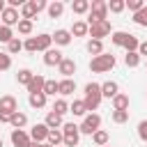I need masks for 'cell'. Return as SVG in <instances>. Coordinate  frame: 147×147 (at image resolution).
<instances>
[{
  "mask_svg": "<svg viewBox=\"0 0 147 147\" xmlns=\"http://www.w3.org/2000/svg\"><path fill=\"white\" fill-rule=\"evenodd\" d=\"M138 138L147 142V119H142V122L138 124Z\"/></svg>",
  "mask_w": 147,
  "mask_h": 147,
  "instance_id": "cell-44",
  "label": "cell"
},
{
  "mask_svg": "<svg viewBox=\"0 0 147 147\" xmlns=\"http://www.w3.org/2000/svg\"><path fill=\"white\" fill-rule=\"evenodd\" d=\"M78 129H80V133L94 136V133L101 129V115H96V113H87V115L83 117V124H80Z\"/></svg>",
  "mask_w": 147,
  "mask_h": 147,
  "instance_id": "cell-6",
  "label": "cell"
},
{
  "mask_svg": "<svg viewBox=\"0 0 147 147\" xmlns=\"http://www.w3.org/2000/svg\"><path fill=\"white\" fill-rule=\"evenodd\" d=\"M69 113H74L76 117H85V115H87V108H85V101H83V99H74V103L69 106Z\"/></svg>",
  "mask_w": 147,
  "mask_h": 147,
  "instance_id": "cell-21",
  "label": "cell"
},
{
  "mask_svg": "<svg viewBox=\"0 0 147 147\" xmlns=\"http://www.w3.org/2000/svg\"><path fill=\"white\" fill-rule=\"evenodd\" d=\"M30 142H32V138L23 129H14L11 131V145L14 147H30Z\"/></svg>",
  "mask_w": 147,
  "mask_h": 147,
  "instance_id": "cell-9",
  "label": "cell"
},
{
  "mask_svg": "<svg viewBox=\"0 0 147 147\" xmlns=\"http://www.w3.org/2000/svg\"><path fill=\"white\" fill-rule=\"evenodd\" d=\"M0 21H2V25L11 28V25H18V21H21V14H18V9H14V7H7V9L0 14Z\"/></svg>",
  "mask_w": 147,
  "mask_h": 147,
  "instance_id": "cell-8",
  "label": "cell"
},
{
  "mask_svg": "<svg viewBox=\"0 0 147 147\" xmlns=\"http://www.w3.org/2000/svg\"><path fill=\"white\" fill-rule=\"evenodd\" d=\"M25 124H28V115L25 113H14L11 119H9V126H14V129H23Z\"/></svg>",
  "mask_w": 147,
  "mask_h": 147,
  "instance_id": "cell-28",
  "label": "cell"
},
{
  "mask_svg": "<svg viewBox=\"0 0 147 147\" xmlns=\"http://www.w3.org/2000/svg\"><path fill=\"white\" fill-rule=\"evenodd\" d=\"M57 71L64 76V78H71L74 74H76V62L71 60V57H64L62 62H60V67H57Z\"/></svg>",
  "mask_w": 147,
  "mask_h": 147,
  "instance_id": "cell-14",
  "label": "cell"
},
{
  "mask_svg": "<svg viewBox=\"0 0 147 147\" xmlns=\"http://www.w3.org/2000/svg\"><path fill=\"white\" fill-rule=\"evenodd\" d=\"M62 147H64V145H62Z\"/></svg>",
  "mask_w": 147,
  "mask_h": 147,
  "instance_id": "cell-53",
  "label": "cell"
},
{
  "mask_svg": "<svg viewBox=\"0 0 147 147\" xmlns=\"http://www.w3.org/2000/svg\"><path fill=\"white\" fill-rule=\"evenodd\" d=\"M11 67V57H9V53H0V71H7Z\"/></svg>",
  "mask_w": 147,
  "mask_h": 147,
  "instance_id": "cell-43",
  "label": "cell"
},
{
  "mask_svg": "<svg viewBox=\"0 0 147 147\" xmlns=\"http://www.w3.org/2000/svg\"><path fill=\"white\" fill-rule=\"evenodd\" d=\"M53 113H57L60 117H64V113H69V103H67L64 99H57V101L53 103Z\"/></svg>",
  "mask_w": 147,
  "mask_h": 147,
  "instance_id": "cell-35",
  "label": "cell"
},
{
  "mask_svg": "<svg viewBox=\"0 0 147 147\" xmlns=\"http://www.w3.org/2000/svg\"><path fill=\"white\" fill-rule=\"evenodd\" d=\"M124 9H126V0H110L108 2V11H113V14H119Z\"/></svg>",
  "mask_w": 147,
  "mask_h": 147,
  "instance_id": "cell-33",
  "label": "cell"
},
{
  "mask_svg": "<svg viewBox=\"0 0 147 147\" xmlns=\"http://www.w3.org/2000/svg\"><path fill=\"white\" fill-rule=\"evenodd\" d=\"M0 147H2V138H0Z\"/></svg>",
  "mask_w": 147,
  "mask_h": 147,
  "instance_id": "cell-51",
  "label": "cell"
},
{
  "mask_svg": "<svg viewBox=\"0 0 147 147\" xmlns=\"http://www.w3.org/2000/svg\"><path fill=\"white\" fill-rule=\"evenodd\" d=\"M53 41H55V46H69V44H71V30H64V28L55 30Z\"/></svg>",
  "mask_w": 147,
  "mask_h": 147,
  "instance_id": "cell-13",
  "label": "cell"
},
{
  "mask_svg": "<svg viewBox=\"0 0 147 147\" xmlns=\"http://www.w3.org/2000/svg\"><path fill=\"white\" fill-rule=\"evenodd\" d=\"M92 140H94V145H99V147H106V145H108V133H106L103 129H99V131L92 136Z\"/></svg>",
  "mask_w": 147,
  "mask_h": 147,
  "instance_id": "cell-36",
  "label": "cell"
},
{
  "mask_svg": "<svg viewBox=\"0 0 147 147\" xmlns=\"http://www.w3.org/2000/svg\"><path fill=\"white\" fill-rule=\"evenodd\" d=\"M62 60H64V57H62V53H60L57 48H51V51L44 53V64H46V67H60Z\"/></svg>",
  "mask_w": 147,
  "mask_h": 147,
  "instance_id": "cell-12",
  "label": "cell"
},
{
  "mask_svg": "<svg viewBox=\"0 0 147 147\" xmlns=\"http://www.w3.org/2000/svg\"><path fill=\"white\" fill-rule=\"evenodd\" d=\"M113 122H115V124L129 122V110H113Z\"/></svg>",
  "mask_w": 147,
  "mask_h": 147,
  "instance_id": "cell-40",
  "label": "cell"
},
{
  "mask_svg": "<svg viewBox=\"0 0 147 147\" xmlns=\"http://www.w3.org/2000/svg\"><path fill=\"white\" fill-rule=\"evenodd\" d=\"M11 39H14V30L7 28V25H0V41L2 44H9Z\"/></svg>",
  "mask_w": 147,
  "mask_h": 147,
  "instance_id": "cell-39",
  "label": "cell"
},
{
  "mask_svg": "<svg viewBox=\"0 0 147 147\" xmlns=\"http://www.w3.org/2000/svg\"><path fill=\"white\" fill-rule=\"evenodd\" d=\"M133 23H136V25H140V28H147V7L133 14Z\"/></svg>",
  "mask_w": 147,
  "mask_h": 147,
  "instance_id": "cell-37",
  "label": "cell"
},
{
  "mask_svg": "<svg viewBox=\"0 0 147 147\" xmlns=\"http://www.w3.org/2000/svg\"><path fill=\"white\" fill-rule=\"evenodd\" d=\"M46 99L48 96L44 92H39V94H30L28 96V103H30V108H44L46 106Z\"/></svg>",
  "mask_w": 147,
  "mask_h": 147,
  "instance_id": "cell-24",
  "label": "cell"
},
{
  "mask_svg": "<svg viewBox=\"0 0 147 147\" xmlns=\"http://www.w3.org/2000/svg\"><path fill=\"white\" fill-rule=\"evenodd\" d=\"M44 94H46V96H55V94H60V80H48V78H46Z\"/></svg>",
  "mask_w": 147,
  "mask_h": 147,
  "instance_id": "cell-30",
  "label": "cell"
},
{
  "mask_svg": "<svg viewBox=\"0 0 147 147\" xmlns=\"http://www.w3.org/2000/svg\"><path fill=\"white\" fill-rule=\"evenodd\" d=\"M124 64H126V67H131V69H133V67H138V64H140V55H138V51L126 53V55H124Z\"/></svg>",
  "mask_w": 147,
  "mask_h": 147,
  "instance_id": "cell-34",
  "label": "cell"
},
{
  "mask_svg": "<svg viewBox=\"0 0 147 147\" xmlns=\"http://www.w3.org/2000/svg\"><path fill=\"white\" fill-rule=\"evenodd\" d=\"M9 119H11V115H7V113H0V124H9Z\"/></svg>",
  "mask_w": 147,
  "mask_h": 147,
  "instance_id": "cell-47",
  "label": "cell"
},
{
  "mask_svg": "<svg viewBox=\"0 0 147 147\" xmlns=\"http://www.w3.org/2000/svg\"><path fill=\"white\" fill-rule=\"evenodd\" d=\"M106 16H108V2L106 0H92L90 14H87V25H94L99 21H106Z\"/></svg>",
  "mask_w": 147,
  "mask_h": 147,
  "instance_id": "cell-4",
  "label": "cell"
},
{
  "mask_svg": "<svg viewBox=\"0 0 147 147\" xmlns=\"http://www.w3.org/2000/svg\"><path fill=\"white\" fill-rule=\"evenodd\" d=\"M41 147H53V145H48V142H41Z\"/></svg>",
  "mask_w": 147,
  "mask_h": 147,
  "instance_id": "cell-50",
  "label": "cell"
},
{
  "mask_svg": "<svg viewBox=\"0 0 147 147\" xmlns=\"http://www.w3.org/2000/svg\"><path fill=\"white\" fill-rule=\"evenodd\" d=\"M44 85H46V78H44L41 74H34V78H32L30 85H28V92H30V94H39V92H44Z\"/></svg>",
  "mask_w": 147,
  "mask_h": 147,
  "instance_id": "cell-16",
  "label": "cell"
},
{
  "mask_svg": "<svg viewBox=\"0 0 147 147\" xmlns=\"http://www.w3.org/2000/svg\"><path fill=\"white\" fill-rule=\"evenodd\" d=\"M101 94H103L106 99H115V96L119 94V85H117L115 80H106V83H101Z\"/></svg>",
  "mask_w": 147,
  "mask_h": 147,
  "instance_id": "cell-15",
  "label": "cell"
},
{
  "mask_svg": "<svg viewBox=\"0 0 147 147\" xmlns=\"http://www.w3.org/2000/svg\"><path fill=\"white\" fill-rule=\"evenodd\" d=\"M51 46H53V34H37V51H41V53H46V51H51Z\"/></svg>",
  "mask_w": 147,
  "mask_h": 147,
  "instance_id": "cell-18",
  "label": "cell"
},
{
  "mask_svg": "<svg viewBox=\"0 0 147 147\" xmlns=\"http://www.w3.org/2000/svg\"><path fill=\"white\" fill-rule=\"evenodd\" d=\"M18 51H23V41H21L18 37H14V39L7 44V53H9V55H14V53H18Z\"/></svg>",
  "mask_w": 147,
  "mask_h": 147,
  "instance_id": "cell-38",
  "label": "cell"
},
{
  "mask_svg": "<svg viewBox=\"0 0 147 147\" xmlns=\"http://www.w3.org/2000/svg\"><path fill=\"white\" fill-rule=\"evenodd\" d=\"M110 41H113L115 46L126 48V53H133V51H138V46H140V39H138L136 34H131V32H113V34H110Z\"/></svg>",
  "mask_w": 147,
  "mask_h": 147,
  "instance_id": "cell-1",
  "label": "cell"
},
{
  "mask_svg": "<svg viewBox=\"0 0 147 147\" xmlns=\"http://www.w3.org/2000/svg\"><path fill=\"white\" fill-rule=\"evenodd\" d=\"M16 28H18V34L28 37V34H32V28H34V25H32V21H28V18H21Z\"/></svg>",
  "mask_w": 147,
  "mask_h": 147,
  "instance_id": "cell-31",
  "label": "cell"
},
{
  "mask_svg": "<svg viewBox=\"0 0 147 147\" xmlns=\"http://www.w3.org/2000/svg\"><path fill=\"white\" fill-rule=\"evenodd\" d=\"M44 124L53 131V129H62L64 126V122H62V117L57 115V113H53V110H48L46 113V119H44Z\"/></svg>",
  "mask_w": 147,
  "mask_h": 147,
  "instance_id": "cell-17",
  "label": "cell"
},
{
  "mask_svg": "<svg viewBox=\"0 0 147 147\" xmlns=\"http://www.w3.org/2000/svg\"><path fill=\"white\" fill-rule=\"evenodd\" d=\"M90 0H74L71 2V11L74 14H90Z\"/></svg>",
  "mask_w": 147,
  "mask_h": 147,
  "instance_id": "cell-23",
  "label": "cell"
},
{
  "mask_svg": "<svg viewBox=\"0 0 147 147\" xmlns=\"http://www.w3.org/2000/svg\"><path fill=\"white\" fill-rule=\"evenodd\" d=\"M30 147H41V142H30Z\"/></svg>",
  "mask_w": 147,
  "mask_h": 147,
  "instance_id": "cell-49",
  "label": "cell"
},
{
  "mask_svg": "<svg viewBox=\"0 0 147 147\" xmlns=\"http://www.w3.org/2000/svg\"><path fill=\"white\" fill-rule=\"evenodd\" d=\"M62 136H64V147H76L78 145V140H80V129H78V124H74V122H67L62 129Z\"/></svg>",
  "mask_w": 147,
  "mask_h": 147,
  "instance_id": "cell-5",
  "label": "cell"
},
{
  "mask_svg": "<svg viewBox=\"0 0 147 147\" xmlns=\"http://www.w3.org/2000/svg\"><path fill=\"white\" fill-rule=\"evenodd\" d=\"M115 55H110V53H101V55H96V57H92L90 60V71L92 74H106V71H110L113 67H115Z\"/></svg>",
  "mask_w": 147,
  "mask_h": 147,
  "instance_id": "cell-3",
  "label": "cell"
},
{
  "mask_svg": "<svg viewBox=\"0 0 147 147\" xmlns=\"http://www.w3.org/2000/svg\"><path fill=\"white\" fill-rule=\"evenodd\" d=\"M74 92H76V80L62 78V80H60V94H62V96H69V94H74Z\"/></svg>",
  "mask_w": 147,
  "mask_h": 147,
  "instance_id": "cell-20",
  "label": "cell"
},
{
  "mask_svg": "<svg viewBox=\"0 0 147 147\" xmlns=\"http://www.w3.org/2000/svg\"><path fill=\"white\" fill-rule=\"evenodd\" d=\"M32 78H34V74H32L30 69H18V74H16V83H18V85H25V87L30 85Z\"/></svg>",
  "mask_w": 147,
  "mask_h": 147,
  "instance_id": "cell-26",
  "label": "cell"
},
{
  "mask_svg": "<svg viewBox=\"0 0 147 147\" xmlns=\"http://www.w3.org/2000/svg\"><path fill=\"white\" fill-rule=\"evenodd\" d=\"M101 99H103V94H101V85H99V83H87V85H85V96H83L85 108H87L90 113L96 110L99 103H101Z\"/></svg>",
  "mask_w": 147,
  "mask_h": 147,
  "instance_id": "cell-2",
  "label": "cell"
},
{
  "mask_svg": "<svg viewBox=\"0 0 147 147\" xmlns=\"http://www.w3.org/2000/svg\"><path fill=\"white\" fill-rule=\"evenodd\" d=\"M138 55H140V57H142V55L147 57V41H140V46H138Z\"/></svg>",
  "mask_w": 147,
  "mask_h": 147,
  "instance_id": "cell-46",
  "label": "cell"
},
{
  "mask_svg": "<svg viewBox=\"0 0 147 147\" xmlns=\"http://www.w3.org/2000/svg\"><path fill=\"white\" fill-rule=\"evenodd\" d=\"M87 53L94 55V57L101 55V53H103V41H99V39H90V41H87Z\"/></svg>",
  "mask_w": 147,
  "mask_h": 147,
  "instance_id": "cell-29",
  "label": "cell"
},
{
  "mask_svg": "<svg viewBox=\"0 0 147 147\" xmlns=\"http://www.w3.org/2000/svg\"><path fill=\"white\" fill-rule=\"evenodd\" d=\"M30 2H32V7H34L37 14L44 11V9H48V2H46V0H30Z\"/></svg>",
  "mask_w": 147,
  "mask_h": 147,
  "instance_id": "cell-45",
  "label": "cell"
},
{
  "mask_svg": "<svg viewBox=\"0 0 147 147\" xmlns=\"http://www.w3.org/2000/svg\"><path fill=\"white\" fill-rule=\"evenodd\" d=\"M0 113H7V115H14V113H18V103H16V99H14L11 94H5V96H0Z\"/></svg>",
  "mask_w": 147,
  "mask_h": 147,
  "instance_id": "cell-11",
  "label": "cell"
},
{
  "mask_svg": "<svg viewBox=\"0 0 147 147\" xmlns=\"http://www.w3.org/2000/svg\"><path fill=\"white\" fill-rule=\"evenodd\" d=\"M90 34V25L85 21H76L71 25V37H87Z\"/></svg>",
  "mask_w": 147,
  "mask_h": 147,
  "instance_id": "cell-19",
  "label": "cell"
},
{
  "mask_svg": "<svg viewBox=\"0 0 147 147\" xmlns=\"http://www.w3.org/2000/svg\"><path fill=\"white\" fill-rule=\"evenodd\" d=\"M48 126L41 122V124H34L32 129H30V138H32V142H46V138H48Z\"/></svg>",
  "mask_w": 147,
  "mask_h": 147,
  "instance_id": "cell-10",
  "label": "cell"
},
{
  "mask_svg": "<svg viewBox=\"0 0 147 147\" xmlns=\"http://www.w3.org/2000/svg\"><path fill=\"white\" fill-rule=\"evenodd\" d=\"M23 48H25L28 53H37V37H28V39L23 41Z\"/></svg>",
  "mask_w": 147,
  "mask_h": 147,
  "instance_id": "cell-41",
  "label": "cell"
},
{
  "mask_svg": "<svg viewBox=\"0 0 147 147\" xmlns=\"http://www.w3.org/2000/svg\"><path fill=\"white\" fill-rule=\"evenodd\" d=\"M108 34H113V28H110V21H108V18H106V21H99V23H94V25H90V37H92V39L103 41V37H108Z\"/></svg>",
  "mask_w": 147,
  "mask_h": 147,
  "instance_id": "cell-7",
  "label": "cell"
},
{
  "mask_svg": "<svg viewBox=\"0 0 147 147\" xmlns=\"http://www.w3.org/2000/svg\"><path fill=\"white\" fill-rule=\"evenodd\" d=\"M34 16H37V11H34V7H32V2L28 0V2H25V5L21 7V18H28V21H32Z\"/></svg>",
  "mask_w": 147,
  "mask_h": 147,
  "instance_id": "cell-32",
  "label": "cell"
},
{
  "mask_svg": "<svg viewBox=\"0 0 147 147\" xmlns=\"http://www.w3.org/2000/svg\"><path fill=\"white\" fill-rule=\"evenodd\" d=\"M106 147H110V145H106Z\"/></svg>",
  "mask_w": 147,
  "mask_h": 147,
  "instance_id": "cell-52",
  "label": "cell"
},
{
  "mask_svg": "<svg viewBox=\"0 0 147 147\" xmlns=\"http://www.w3.org/2000/svg\"><path fill=\"white\" fill-rule=\"evenodd\" d=\"M126 7L136 14V11H140V9H145V2L142 0H126Z\"/></svg>",
  "mask_w": 147,
  "mask_h": 147,
  "instance_id": "cell-42",
  "label": "cell"
},
{
  "mask_svg": "<svg viewBox=\"0 0 147 147\" xmlns=\"http://www.w3.org/2000/svg\"><path fill=\"white\" fill-rule=\"evenodd\" d=\"M46 11H48V16H51V18H60V16H62V11H64V2L55 0V2H51V5H48V9H46Z\"/></svg>",
  "mask_w": 147,
  "mask_h": 147,
  "instance_id": "cell-25",
  "label": "cell"
},
{
  "mask_svg": "<svg viewBox=\"0 0 147 147\" xmlns=\"http://www.w3.org/2000/svg\"><path fill=\"white\" fill-rule=\"evenodd\" d=\"M46 142H48V145H53V147H62V142H64V136H62V131H60V129H53V131H48V138H46Z\"/></svg>",
  "mask_w": 147,
  "mask_h": 147,
  "instance_id": "cell-22",
  "label": "cell"
},
{
  "mask_svg": "<svg viewBox=\"0 0 147 147\" xmlns=\"http://www.w3.org/2000/svg\"><path fill=\"white\" fill-rule=\"evenodd\" d=\"M113 110H129V96L119 92V94L113 99Z\"/></svg>",
  "mask_w": 147,
  "mask_h": 147,
  "instance_id": "cell-27",
  "label": "cell"
},
{
  "mask_svg": "<svg viewBox=\"0 0 147 147\" xmlns=\"http://www.w3.org/2000/svg\"><path fill=\"white\" fill-rule=\"evenodd\" d=\"M5 9H7V5H5V0H0V14H2Z\"/></svg>",
  "mask_w": 147,
  "mask_h": 147,
  "instance_id": "cell-48",
  "label": "cell"
}]
</instances>
